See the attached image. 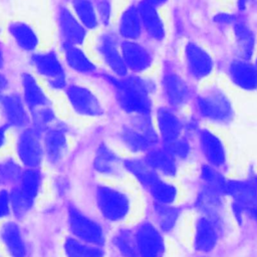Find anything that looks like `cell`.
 Segmentation results:
<instances>
[{
    "mask_svg": "<svg viewBox=\"0 0 257 257\" xmlns=\"http://www.w3.org/2000/svg\"><path fill=\"white\" fill-rule=\"evenodd\" d=\"M70 9L87 31H94L100 26L92 0H71Z\"/></svg>",
    "mask_w": 257,
    "mask_h": 257,
    "instance_id": "4316f807",
    "label": "cell"
},
{
    "mask_svg": "<svg viewBox=\"0 0 257 257\" xmlns=\"http://www.w3.org/2000/svg\"><path fill=\"white\" fill-rule=\"evenodd\" d=\"M196 105L199 112L215 121H227L233 115L230 100L218 88H211L197 97Z\"/></svg>",
    "mask_w": 257,
    "mask_h": 257,
    "instance_id": "ba28073f",
    "label": "cell"
},
{
    "mask_svg": "<svg viewBox=\"0 0 257 257\" xmlns=\"http://www.w3.org/2000/svg\"><path fill=\"white\" fill-rule=\"evenodd\" d=\"M122 165L127 172L148 189L159 180L156 171L145 160L127 159L123 161Z\"/></svg>",
    "mask_w": 257,
    "mask_h": 257,
    "instance_id": "4dcf8cb0",
    "label": "cell"
},
{
    "mask_svg": "<svg viewBox=\"0 0 257 257\" xmlns=\"http://www.w3.org/2000/svg\"><path fill=\"white\" fill-rule=\"evenodd\" d=\"M223 190L231 195L239 208L253 209L257 206V190L245 182L229 181L225 182Z\"/></svg>",
    "mask_w": 257,
    "mask_h": 257,
    "instance_id": "d4e9b609",
    "label": "cell"
},
{
    "mask_svg": "<svg viewBox=\"0 0 257 257\" xmlns=\"http://www.w3.org/2000/svg\"><path fill=\"white\" fill-rule=\"evenodd\" d=\"M30 63L36 74L45 80L48 88L54 91L65 90L68 82L64 62L54 50L32 53Z\"/></svg>",
    "mask_w": 257,
    "mask_h": 257,
    "instance_id": "7a4b0ae2",
    "label": "cell"
},
{
    "mask_svg": "<svg viewBox=\"0 0 257 257\" xmlns=\"http://www.w3.org/2000/svg\"><path fill=\"white\" fill-rule=\"evenodd\" d=\"M200 143L206 158L211 164L215 166H221L224 164L225 150L219 138L211 132L203 130L200 132Z\"/></svg>",
    "mask_w": 257,
    "mask_h": 257,
    "instance_id": "f1b7e54d",
    "label": "cell"
},
{
    "mask_svg": "<svg viewBox=\"0 0 257 257\" xmlns=\"http://www.w3.org/2000/svg\"><path fill=\"white\" fill-rule=\"evenodd\" d=\"M216 232L213 225L205 218H202L197 223L195 245L197 250L201 252L211 251L216 244Z\"/></svg>",
    "mask_w": 257,
    "mask_h": 257,
    "instance_id": "d6a6232c",
    "label": "cell"
},
{
    "mask_svg": "<svg viewBox=\"0 0 257 257\" xmlns=\"http://www.w3.org/2000/svg\"><path fill=\"white\" fill-rule=\"evenodd\" d=\"M5 63V55H4V51L0 45V69L4 66Z\"/></svg>",
    "mask_w": 257,
    "mask_h": 257,
    "instance_id": "7dc6e473",
    "label": "cell"
},
{
    "mask_svg": "<svg viewBox=\"0 0 257 257\" xmlns=\"http://www.w3.org/2000/svg\"><path fill=\"white\" fill-rule=\"evenodd\" d=\"M156 216L160 227L164 231H170L178 219V211L174 208H169L164 205L157 206Z\"/></svg>",
    "mask_w": 257,
    "mask_h": 257,
    "instance_id": "f35d334b",
    "label": "cell"
},
{
    "mask_svg": "<svg viewBox=\"0 0 257 257\" xmlns=\"http://www.w3.org/2000/svg\"><path fill=\"white\" fill-rule=\"evenodd\" d=\"M67 130L59 123L52 124L42 134L44 155L51 164L58 163L67 150Z\"/></svg>",
    "mask_w": 257,
    "mask_h": 257,
    "instance_id": "2e32d148",
    "label": "cell"
},
{
    "mask_svg": "<svg viewBox=\"0 0 257 257\" xmlns=\"http://www.w3.org/2000/svg\"><path fill=\"white\" fill-rule=\"evenodd\" d=\"M149 190L153 198L161 205L172 203L177 196V189L173 185L163 182L160 179L156 181Z\"/></svg>",
    "mask_w": 257,
    "mask_h": 257,
    "instance_id": "d590c367",
    "label": "cell"
},
{
    "mask_svg": "<svg viewBox=\"0 0 257 257\" xmlns=\"http://www.w3.org/2000/svg\"><path fill=\"white\" fill-rule=\"evenodd\" d=\"M94 169L106 176H117L120 173V160L106 145L100 144L93 161Z\"/></svg>",
    "mask_w": 257,
    "mask_h": 257,
    "instance_id": "83f0119b",
    "label": "cell"
},
{
    "mask_svg": "<svg viewBox=\"0 0 257 257\" xmlns=\"http://www.w3.org/2000/svg\"><path fill=\"white\" fill-rule=\"evenodd\" d=\"M64 64L73 72L83 76L99 75L98 67L80 45L61 42Z\"/></svg>",
    "mask_w": 257,
    "mask_h": 257,
    "instance_id": "9a60e30c",
    "label": "cell"
},
{
    "mask_svg": "<svg viewBox=\"0 0 257 257\" xmlns=\"http://www.w3.org/2000/svg\"><path fill=\"white\" fill-rule=\"evenodd\" d=\"M166 150L171 153L174 157L186 158L189 154V144L185 140L177 139L169 144H166Z\"/></svg>",
    "mask_w": 257,
    "mask_h": 257,
    "instance_id": "60d3db41",
    "label": "cell"
},
{
    "mask_svg": "<svg viewBox=\"0 0 257 257\" xmlns=\"http://www.w3.org/2000/svg\"><path fill=\"white\" fill-rule=\"evenodd\" d=\"M66 99L73 111L82 116L97 117L103 114L104 109L98 96L86 85L68 83L64 90Z\"/></svg>",
    "mask_w": 257,
    "mask_h": 257,
    "instance_id": "8992f818",
    "label": "cell"
},
{
    "mask_svg": "<svg viewBox=\"0 0 257 257\" xmlns=\"http://www.w3.org/2000/svg\"><path fill=\"white\" fill-rule=\"evenodd\" d=\"M0 239L12 257H25L26 245L16 223L12 221L4 223L0 228Z\"/></svg>",
    "mask_w": 257,
    "mask_h": 257,
    "instance_id": "cb8c5ba5",
    "label": "cell"
},
{
    "mask_svg": "<svg viewBox=\"0 0 257 257\" xmlns=\"http://www.w3.org/2000/svg\"><path fill=\"white\" fill-rule=\"evenodd\" d=\"M256 67H257V58H256Z\"/></svg>",
    "mask_w": 257,
    "mask_h": 257,
    "instance_id": "f907efd6",
    "label": "cell"
},
{
    "mask_svg": "<svg viewBox=\"0 0 257 257\" xmlns=\"http://www.w3.org/2000/svg\"><path fill=\"white\" fill-rule=\"evenodd\" d=\"M96 202L102 216L109 221H120L130 211V200L126 195L107 186L97 187Z\"/></svg>",
    "mask_w": 257,
    "mask_h": 257,
    "instance_id": "9c48e42d",
    "label": "cell"
},
{
    "mask_svg": "<svg viewBox=\"0 0 257 257\" xmlns=\"http://www.w3.org/2000/svg\"><path fill=\"white\" fill-rule=\"evenodd\" d=\"M23 171L13 160L0 162V185L18 183Z\"/></svg>",
    "mask_w": 257,
    "mask_h": 257,
    "instance_id": "74e56055",
    "label": "cell"
},
{
    "mask_svg": "<svg viewBox=\"0 0 257 257\" xmlns=\"http://www.w3.org/2000/svg\"><path fill=\"white\" fill-rule=\"evenodd\" d=\"M57 26L61 42L82 45L87 38V30L67 6H60L57 11Z\"/></svg>",
    "mask_w": 257,
    "mask_h": 257,
    "instance_id": "7c38bea8",
    "label": "cell"
},
{
    "mask_svg": "<svg viewBox=\"0 0 257 257\" xmlns=\"http://www.w3.org/2000/svg\"><path fill=\"white\" fill-rule=\"evenodd\" d=\"M229 73L232 81L240 88L253 90L257 88V67L246 60H235L230 64Z\"/></svg>",
    "mask_w": 257,
    "mask_h": 257,
    "instance_id": "603a6c76",
    "label": "cell"
},
{
    "mask_svg": "<svg viewBox=\"0 0 257 257\" xmlns=\"http://www.w3.org/2000/svg\"><path fill=\"white\" fill-rule=\"evenodd\" d=\"M137 5L146 34L155 41H163L166 36V28L158 9L145 0H142Z\"/></svg>",
    "mask_w": 257,
    "mask_h": 257,
    "instance_id": "ffe728a7",
    "label": "cell"
},
{
    "mask_svg": "<svg viewBox=\"0 0 257 257\" xmlns=\"http://www.w3.org/2000/svg\"><path fill=\"white\" fill-rule=\"evenodd\" d=\"M40 186L41 174L37 169H26L23 171L17 186L9 193L11 209L18 219L23 218L32 208Z\"/></svg>",
    "mask_w": 257,
    "mask_h": 257,
    "instance_id": "3957f363",
    "label": "cell"
},
{
    "mask_svg": "<svg viewBox=\"0 0 257 257\" xmlns=\"http://www.w3.org/2000/svg\"><path fill=\"white\" fill-rule=\"evenodd\" d=\"M0 108L9 127L23 130L31 122L30 111L17 92H4L0 96Z\"/></svg>",
    "mask_w": 257,
    "mask_h": 257,
    "instance_id": "8fae6325",
    "label": "cell"
},
{
    "mask_svg": "<svg viewBox=\"0 0 257 257\" xmlns=\"http://www.w3.org/2000/svg\"><path fill=\"white\" fill-rule=\"evenodd\" d=\"M251 214H252V217L255 219V221L257 222V206L254 207L253 209H251Z\"/></svg>",
    "mask_w": 257,
    "mask_h": 257,
    "instance_id": "c3c4849f",
    "label": "cell"
},
{
    "mask_svg": "<svg viewBox=\"0 0 257 257\" xmlns=\"http://www.w3.org/2000/svg\"><path fill=\"white\" fill-rule=\"evenodd\" d=\"M162 85L165 96L172 106H181L190 97V88L187 82L174 72H168L164 75Z\"/></svg>",
    "mask_w": 257,
    "mask_h": 257,
    "instance_id": "7402d4cb",
    "label": "cell"
},
{
    "mask_svg": "<svg viewBox=\"0 0 257 257\" xmlns=\"http://www.w3.org/2000/svg\"><path fill=\"white\" fill-rule=\"evenodd\" d=\"M96 12L100 26L107 28L112 20L113 5L111 0H96L95 2Z\"/></svg>",
    "mask_w": 257,
    "mask_h": 257,
    "instance_id": "ab89813d",
    "label": "cell"
},
{
    "mask_svg": "<svg viewBox=\"0 0 257 257\" xmlns=\"http://www.w3.org/2000/svg\"><path fill=\"white\" fill-rule=\"evenodd\" d=\"M144 32L138 5L126 6L117 20L116 33L120 40L138 41Z\"/></svg>",
    "mask_w": 257,
    "mask_h": 257,
    "instance_id": "d6986e66",
    "label": "cell"
},
{
    "mask_svg": "<svg viewBox=\"0 0 257 257\" xmlns=\"http://www.w3.org/2000/svg\"><path fill=\"white\" fill-rule=\"evenodd\" d=\"M8 128H9V126L7 124L0 125V149L3 147V145L6 142V133H7Z\"/></svg>",
    "mask_w": 257,
    "mask_h": 257,
    "instance_id": "ee69618b",
    "label": "cell"
},
{
    "mask_svg": "<svg viewBox=\"0 0 257 257\" xmlns=\"http://www.w3.org/2000/svg\"><path fill=\"white\" fill-rule=\"evenodd\" d=\"M10 197L6 190L0 191V218L5 217L10 212Z\"/></svg>",
    "mask_w": 257,
    "mask_h": 257,
    "instance_id": "b9f144b4",
    "label": "cell"
},
{
    "mask_svg": "<svg viewBox=\"0 0 257 257\" xmlns=\"http://www.w3.org/2000/svg\"><path fill=\"white\" fill-rule=\"evenodd\" d=\"M145 161L155 170L167 176H174L177 171L175 157L166 149H152L147 152Z\"/></svg>",
    "mask_w": 257,
    "mask_h": 257,
    "instance_id": "f546056e",
    "label": "cell"
},
{
    "mask_svg": "<svg viewBox=\"0 0 257 257\" xmlns=\"http://www.w3.org/2000/svg\"><path fill=\"white\" fill-rule=\"evenodd\" d=\"M189 71L196 78H203L210 74L213 68L211 56L196 43L190 42L185 49Z\"/></svg>",
    "mask_w": 257,
    "mask_h": 257,
    "instance_id": "44dd1931",
    "label": "cell"
},
{
    "mask_svg": "<svg viewBox=\"0 0 257 257\" xmlns=\"http://www.w3.org/2000/svg\"><path fill=\"white\" fill-rule=\"evenodd\" d=\"M8 78L5 76L4 73H2L0 71V96L4 93V91L7 89L8 87Z\"/></svg>",
    "mask_w": 257,
    "mask_h": 257,
    "instance_id": "7bdbcfd3",
    "label": "cell"
},
{
    "mask_svg": "<svg viewBox=\"0 0 257 257\" xmlns=\"http://www.w3.org/2000/svg\"><path fill=\"white\" fill-rule=\"evenodd\" d=\"M256 1L257 0H238V3H239L240 9H245V7L248 3H253V2H256Z\"/></svg>",
    "mask_w": 257,
    "mask_h": 257,
    "instance_id": "bcb514c9",
    "label": "cell"
},
{
    "mask_svg": "<svg viewBox=\"0 0 257 257\" xmlns=\"http://www.w3.org/2000/svg\"><path fill=\"white\" fill-rule=\"evenodd\" d=\"M103 80L111 86L118 106L126 113L134 115H150L152 110L151 93L155 89L152 80L137 74L116 77L110 73H102Z\"/></svg>",
    "mask_w": 257,
    "mask_h": 257,
    "instance_id": "6da1fadb",
    "label": "cell"
},
{
    "mask_svg": "<svg viewBox=\"0 0 257 257\" xmlns=\"http://www.w3.org/2000/svg\"><path fill=\"white\" fill-rule=\"evenodd\" d=\"M157 123L161 138L165 144H169L179 139L182 123L179 117L170 109L162 107L157 111Z\"/></svg>",
    "mask_w": 257,
    "mask_h": 257,
    "instance_id": "484cf974",
    "label": "cell"
},
{
    "mask_svg": "<svg viewBox=\"0 0 257 257\" xmlns=\"http://www.w3.org/2000/svg\"><path fill=\"white\" fill-rule=\"evenodd\" d=\"M119 138L128 150L136 153L148 152L158 143L150 115H134L132 121L121 128Z\"/></svg>",
    "mask_w": 257,
    "mask_h": 257,
    "instance_id": "277c9868",
    "label": "cell"
},
{
    "mask_svg": "<svg viewBox=\"0 0 257 257\" xmlns=\"http://www.w3.org/2000/svg\"><path fill=\"white\" fill-rule=\"evenodd\" d=\"M255 184H256V190H257V178H256V180H255Z\"/></svg>",
    "mask_w": 257,
    "mask_h": 257,
    "instance_id": "681fc988",
    "label": "cell"
},
{
    "mask_svg": "<svg viewBox=\"0 0 257 257\" xmlns=\"http://www.w3.org/2000/svg\"><path fill=\"white\" fill-rule=\"evenodd\" d=\"M145 1L148 2L149 4H151L152 6L158 8V7L162 6V5H164L168 0H145Z\"/></svg>",
    "mask_w": 257,
    "mask_h": 257,
    "instance_id": "f6af8a7d",
    "label": "cell"
},
{
    "mask_svg": "<svg viewBox=\"0 0 257 257\" xmlns=\"http://www.w3.org/2000/svg\"><path fill=\"white\" fill-rule=\"evenodd\" d=\"M112 242L122 257H139L136 237L128 230L118 231L114 235Z\"/></svg>",
    "mask_w": 257,
    "mask_h": 257,
    "instance_id": "e575fe53",
    "label": "cell"
},
{
    "mask_svg": "<svg viewBox=\"0 0 257 257\" xmlns=\"http://www.w3.org/2000/svg\"><path fill=\"white\" fill-rule=\"evenodd\" d=\"M64 251L66 257H103L102 250L96 245L74 238H67L65 240Z\"/></svg>",
    "mask_w": 257,
    "mask_h": 257,
    "instance_id": "836d02e7",
    "label": "cell"
},
{
    "mask_svg": "<svg viewBox=\"0 0 257 257\" xmlns=\"http://www.w3.org/2000/svg\"><path fill=\"white\" fill-rule=\"evenodd\" d=\"M139 257H163L165 245L160 232L149 222L139 225L136 232Z\"/></svg>",
    "mask_w": 257,
    "mask_h": 257,
    "instance_id": "5bb4252c",
    "label": "cell"
},
{
    "mask_svg": "<svg viewBox=\"0 0 257 257\" xmlns=\"http://www.w3.org/2000/svg\"><path fill=\"white\" fill-rule=\"evenodd\" d=\"M68 222L71 232L80 241L96 246L104 243L101 226L73 206L68 207Z\"/></svg>",
    "mask_w": 257,
    "mask_h": 257,
    "instance_id": "30bf717a",
    "label": "cell"
},
{
    "mask_svg": "<svg viewBox=\"0 0 257 257\" xmlns=\"http://www.w3.org/2000/svg\"><path fill=\"white\" fill-rule=\"evenodd\" d=\"M120 51L128 72L140 75L153 63V54L139 41H120Z\"/></svg>",
    "mask_w": 257,
    "mask_h": 257,
    "instance_id": "4fadbf2b",
    "label": "cell"
},
{
    "mask_svg": "<svg viewBox=\"0 0 257 257\" xmlns=\"http://www.w3.org/2000/svg\"><path fill=\"white\" fill-rule=\"evenodd\" d=\"M21 96L29 111L52 105L51 100L38 79L30 72H23L20 76Z\"/></svg>",
    "mask_w": 257,
    "mask_h": 257,
    "instance_id": "e0dca14e",
    "label": "cell"
},
{
    "mask_svg": "<svg viewBox=\"0 0 257 257\" xmlns=\"http://www.w3.org/2000/svg\"><path fill=\"white\" fill-rule=\"evenodd\" d=\"M31 114V125L35 128L39 130L40 132H44L50 125L53 124L56 115L52 105L44 106L39 109L30 112Z\"/></svg>",
    "mask_w": 257,
    "mask_h": 257,
    "instance_id": "8d00e7d4",
    "label": "cell"
},
{
    "mask_svg": "<svg viewBox=\"0 0 257 257\" xmlns=\"http://www.w3.org/2000/svg\"><path fill=\"white\" fill-rule=\"evenodd\" d=\"M7 32L20 50L27 53L36 52L40 38L31 24L22 20H13L7 24Z\"/></svg>",
    "mask_w": 257,
    "mask_h": 257,
    "instance_id": "ac0fdd59",
    "label": "cell"
},
{
    "mask_svg": "<svg viewBox=\"0 0 257 257\" xmlns=\"http://www.w3.org/2000/svg\"><path fill=\"white\" fill-rule=\"evenodd\" d=\"M234 34L240 56L248 60L254 53L255 38L251 29L243 21L234 22Z\"/></svg>",
    "mask_w": 257,
    "mask_h": 257,
    "instance_id": "1f68e13d",
    "label": "cell"
},
{
    "mask_svg": "<svg viewBox=\"0 0 257 257\" xmlns=\"http://www.w3.org/2000/svg\"><path fill=\"white\" fill-rule=\"evenodd\" d=\"M42 134V132L30 125L23 128L18 135L16 142L17 156L27 169H37L42 162L44 156Z\"/></svg>",
    "mask_w": 257,
    "mask_h": 257,
    "instance_id": "52a82bcc",
    "label": "cell"
},
{
    "mask_svg": "<svg viewBox=\"0 0 257 257\" xmlns=\"http://www.w3.org/2000/svg\"><path fill=\"white\" fill-rule=\"evenodd\" d=\"M120 41L116 32L105 30L98 35L95 43L96 53L100 56L109 73L116 77L128 75L120 51Z\"/></svg>",
    "mask_w": 257,
    "mask_h": 257,
    "instance_id": "5b68a950",
    "label": "cell"
}]
</instances>
